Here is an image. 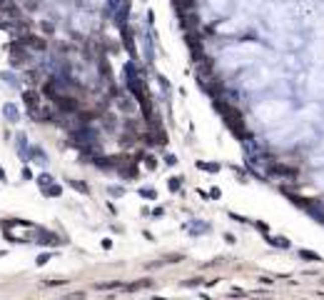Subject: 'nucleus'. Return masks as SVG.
Here are the masks:
<instances>
[{"label": "nucleus", "mask_w": 324, "mask_h": 300, "mask_svg": "<svg viewBox=\"0 0 324 300\" xmlns=\"http://www.w3.org/2000/svg\"><path fill=\"white\" fill-rule=\"evenodd\" d=\"M214 105H217V110L225 115V123L230 125V130H232L235 135L245 138V125H242V115H240V110H237V108H232L230 103L225 105V103H220V100H217Z\"/></svg>", "instance_id": "1"}, {"label": "nucleus", "mask_w": 324, "mask_h": 300, "mask_svg": "<svg viewBox=\"0 0 324 300\" xmlns=\"http://www.w3.org/2000/svg\"><path fill=\"white\" fill-rule=\"evenodd\" d=\"M3 115L8 118V123H18V118H20V113H18V108L13 103H5L3 105Z\"/></svg>", "instance_id": "2"}, {"label": "nucleus", "mask_w": 324, "mask_h": 300, "mask_svg": "<svg viewBox=\"0 0 324 300\" xmlns=\"http://www.w3.org/2000/svg\"><path fill=\"white\" fill-rule=\"evenodd\" d=\"M58 100V105L63 108V110H67V113H72V110H77V100H72V98H55Z\"/></svg>", "instance_id": "3"}, {"label": "nucleus", "mask_w": 324, "mask_h": 300, "mask_svg": "<svg viewBox=\"0 0 324 300\" xmlns=\"http://www.w3.org/2000/svg\"><path fill=\"white\" fill-rule=\"evenodd\" d=\"M269 243H272V245H277V248H287V245H289V240H284V238H272Z\"/></svg>", "instance_id": "4"}, {"label": "nucleus", "mask_w": 324, "mask_h": 300, "mask_svg": "<svg viewBox=\"0 0 324 300\" xmlns=\"http://www.w3.org/2000/svg\"><path fill=\"white\" fill-rule=\"evenodd\" d=\"M302 258H304V260H312V263H314V260H319V255H317V253H312V250H302Z\"/></svg>", "instance_id": "5"}, {"label": "nucleus", "mask_w": 324, "mask_h": 300, "mask_svg": "<svg viewBox=\"0 0 324 300\" xmlns=\"http://www.w3.org/2000/svg\"><path fill=\"white\" fill-rule=\"evenodd\" d=\"M38 183H40L43 188H48V185L53 183V178H50V175H40V178H38Z\"/></svg>", "instance_id": "6"}, {"label": "nucleus", "mask_w": 324, "mask_h": 300, "mask_svg": "<svg viewBox=\"0 0 324 300\" xmlns=\"http://www.w3.org/2000/svg\"><path fill=\"white\" fill-rule=\"evenodd\" d=\"M70 185H72L75 190H80V193H87V188H85L82 183H77V180H70Z\"/></svg>", "instance_id": "7"}, {"label": "nucleus", "mask_w": 324, "mask_h": 300, "mask_svg": "<svg viewBox=\"0 0 324 300\" xmlns=\"http://www.w3.org/2000/svg\"><path fill=\"white\" fill-rule=\"evenodd\" d=\"M45 195H53V198H55V195H60V188H58V185H53V188H45Z\"/></svg>", "instance_id": "8"}, {"label": "nucleus", "mask_w": 324, "mask_h": 300, "mask_svg": "<svg viewBox=\"0 0 324 300\" xmlns=\"http://www.w3.org/2000/svg\"><path fill=\"white\" fill-rule=\"evenodd\" d=\"M48 260H50V255H40V258H38V265H45Z\"/></svg>", "instance_id": "9"}, {"label": "nucleus", "mask_w": 324, "mask_h": 300, "mask_svg": "<svg viewBox=\"0 0 324 300\" xmlns=\"http://www.w3.org/2000/svg\"><path fill=\"white\" fill-rule=\"evenodd\" d=\"M3 178H5V173H3V170H0V180H3Z\"/></svg>", "instance_id": "10"}]
</instances>
